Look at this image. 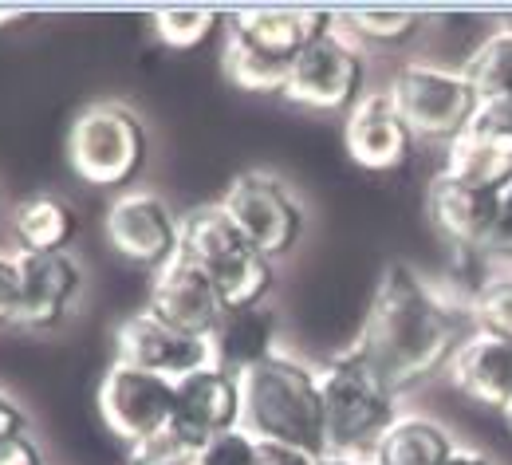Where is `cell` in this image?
Masks as SVG:
<instances>
[{
	"label": "cell",
	"mask_w": 512,
	"mask_h": 465,
	"mask_svg": "<svg viewBox=\"0 0 512 465\" xmlns=\"http://www.w3.org/2000/svg\"><path fill=\"white\" fill-rule=\"evenodd\" d=\"M316 465H371V462L359 458V454H320V462Z\"/></svg>",
	"instance_id": "obj_37"
},
{
	"label": "cell",
	"mask_w": 512,
	"mask_h": 465,
	"mask_svg": "<svg viewBox=\"0 0 512 465\" xmlns=\"http://www.w3.org/2000/svg\"><path fill=\"white\" fill-rule=\"evenodd\" d=\"M20 434H28V418H24V410L16 402L0 391V446H8Z\"/></svg>",
	"instance_id": "obj_34"
},
{
	"label": "cell",
	"mask_w": 512,
	"mask_h": 465,
	"mask_svg": "<svg viewBox=\"0 0 512 465\" xmlns=\"http://www.w3.org/2000/svg\"><path fill=\"white\" fill-rule=\"evenodd\" d=\"M174 426L205 446L241 426V379L205 363L174 383Z\"/></svg>",
	"instance_id": "obj_14"
},
{
	"label": "cell",
	"mask_w": 512,
	"mask_h": 465,
	"mask_svg": "<svg viewBox=\"0 0 512 465\" xmlns=\"http://www.w3.org/2000/svg\"><path fill=\"white\" fill-rule=\"evenodd\" d=\"M320 454L296 450V446H276V442H260V465H316Z\"/></svg>",
	"instance_id": "obj_33"
},
{
	"label": "cell",
	"mask_w": 512,
	"mask_h": 465,
	"mask_svg": "<svg viewBox=\"0 0 512 465\" xmlns=\"http://www.w3.org/2000/svg\"><path fill=\"white\" fill-rule=\"evenodd\" d=\"M16 20H24V12H16V8H8V12H0V24H16Z\"/></svg>",
	"instance_id": "obj_38"
},
{
	"label": "cell",
	"mask_w": 512,
	"mask_h": 465,
	"mask_svg": "<svg viewBox=\"0 0 512 465\" xmlns=\"http://www.w3.org/2000/svg\"><path fill=\"white\" fill-rule=\"evenodd\" d=\"M217 24H221V12H209V8H166L154 16V36L170 52H193L217 32Z\"/></svg>",
	"instance_id": "obj_25"
},
{
	"label": "cell",
	"mask_w": 512,
	"mask_h": 465,
	"mask_svg": "<svg viewBox=\"0 0 512 465\" xmlns=\"http://www.w3.org/2000/svg\"><path fill=\"white\" fill-rule=\"evenodd\" d=\"M197 450L201 446L193 442L190 434H182L170 422L166 430H158V434H150V438L127 446V465H190Z\"/></svg>",
	"instance_id": "obj_28"
},
{
	"label": "cell",
	"mask_w": 512,
	"mask_h": 465,
	"mask_svg": "<svg viewBox=\"0 0 512 465\" xmlns=\"http://www.w3.org/2000/svg\"><path fill=\"white\" fill-rule=\"evenodd\" d=\"M190 465H260V438H253L245 426L209 438Z\"/></svg>",
	"instance_id": "obj_29"
},
{
	"label": "cell",
	"mask_w": 512,
	"mask_h": 465,
	"mask_svg": "<svg viewBox=\"0 0 512 465\" xmlns=\"http://www.w3.org/2000/svg\"><path fill=\"white\" fill-rule=\"evenodd\" d=\"M485 257H497V261H512V182L501 186V201H497V221H493V237H489V249Z\"/></svg>",
	"instance_id": "obj_32"
},
{
	"label": "cell",
	"mask_w": 512,
	"mask_h": 465,
	"mask_svg": "<svg viewBox=\"0 0 512 465\" xmlns=\"http://www.w3.org/2000/svg\"><path fill=\"white\" fill-rule=\"evenodd\" d=\"M12 233L20 241V253H28V257L67 253V245L79 233V213L56 194H36L16 209Z\"/></svg>",
	"instance_id": "obj_21"
},
{
	"label": "cell",
	"mask_w": 512,
	"mask_h": 465,
	"mask_svg": "<svg viewBox=\"0 0 512 465\" xmlns=\"http://www.w3.org/2000/svg\"><path fill=\"white\" fill-rule=\"evenodd\" d=\"M453 450H457V442L449 438L446 426H438L434 418L398 414V418L390 422V430L375 442V450L367 454V462L371 465H446Z\"/></svg>",
	"instance_id": "obj_20"
},
{
	"label": "cell",
	"mask_w": 512,
	"mask_h": 465,
	"mask_svg": "<svg viewBox=\"0 0 512 465\" xmlns=\"http://www.w3.org/2000/svg\"><path fill=\"white\" fill-rule=\"evenodd\" d=\"M178 253L217 284L225 308H256L272 292V261L245 241L221 201L193 205L190 213H182Z\"/></svg>",
	"instance_id": "obj_4"
},
{
	"label": "cell",
	"mask_w": 512,
	"mask_h": 465,
	"mask_svg": "<svg viewBox=\"0 0 512 465\" xmlns=\"http://www.w3.org/2000/svg\"><path fill=\"white\" fill-rule=\"evenodd\" d=\"M367 64L351 36L323 32L320 40L292 64L284 99L308 111H351L363 99Z\"/></svg>",
	"instance_id": "obj_8"
},
{
	"label": "cell",
	"mask_w": 512,
	"mask_h": 465,
	"mask_svg": "<svg viewBox=\"0 0 512 465\" xmlns=\"http://www.w3.org/2000/svg\"><path fill=\"white\" fill-rule=\"evenodd\" d=\"M473 83V91L481 95V103L489 99H509L512 95V32H493L489 40H481V48L469 56V64L461 67Z\"/></svg>",
	"instance_id": "obj_24"
},
{
	"label": "cell",
	"mask_w": 512,
	"mask_h": 465,
	"mask_svg": "<svg viewBox=\"0 0 512 465\" xmlns=\"http://www.w3.org/2000/svg\"><path fill=\"white\" fill-rule=\"evenodd\" d=\"M79 288H83V272L75 265V257L67 253L28 257L24 253V296H20V312L12 324L28 332L56 328L67 316V308L75 304Z\"/></svg>",
	"instance_id": "obj_17"
},
{
	"label": "cell",
	"mask_w": 512,
	"mask_h": 465,
	"mask_svg": "<svg viewBox=\"0 0 512 465\" xmlns=\"http://www.w3.org/2000/svg\"><path fill=\"white\" fill-rule=\"evenodd\" d=\"M115 359L178 383L209 363V339L178 332L166 320H158L150 308H142L115 328Z\"/></svg>",
	"instance_id": "obj_11"
},
{
	"label": "cell",
	"mask_w": 512,
	"mask_h": 465,
	"mask_svg": "<svg viewBox=\"0 0 512 465\" xmlns=\"http://www.w3.org/2000/svg\"><path fill=\"white\" fill-rule=\"evenodd\" d=\"M449 174L465 178V182H477V186H509L512 182V154L473 138V134H461L457 142H449V162H446Z\"/></svg>",
	"instance_id": "obj_23"
},
{
	"label": "cell",
	"mask_w": 512,
	"mask_h": 465,
	"mask_svg": "<svg viewBox=\"0 0 512 465\" xmlns=\"http://www.w3.org/2000/svg\"><path fill=\"white\" fill-rule=\"evenodd\" d=\"M505 418H509V422H512V402H509V406H505Z\"/></svg>",
	"instance_id": "obj_39"
},
{
	"label": "cell",
	"mask_w": 512,
	"mask_h": 465,
	"mask_svg": "<svg viewBox=\"0 0 512 465\" xmlns=\"http://www.w3.org/2000/svg\"><path fill=\"white\" fill-rule=\"evenodd\" d=\"M461 316H469V308L426 284L410 265H386L351 351L394 395H402L449 367L465 339Z\"/></svg>",
	"instance_id": "obj_1"
},
{
	"label": "cell",
	"mask_w": 512,
	"mask_h": 465,
	"mask_svg": "<svg viewBox=\"0 0 512 465\" xmlns=\"http://www.w3.org/2000/svg\"><path fill=\"white\" fill-rule=\"evenodd\" d=\"M343 146L347 154L355 158V166L363 170H398L406 166L410 150H414V134L402 123L398 107L390 103V95H363L351 111H347V123H343Z\"/></svg>",
	"instance_id": "obj_15"
},
{
	"label": "cell",
	"mask_w": 512,
	"mask_h": 465,
	"mask_svg": "<svg viewBox=\"0 0 512 465\" xmlns=\"http://www.w3.org/2000/svg\"><path fill=\"white\" fill-rule=\"evenodd\" d=\"M221 67H225V79L249 95H284L288 87V71L292 67L280 64V60H268L264 52L249 48L245 40L229 36L225 40V52H221Z\"/></svg>",
	"instance_id": "obj_22"
},
{
	"label": "cell",
	"mask_w": 512,
	"mask_h": 465,
	"mask_svg": "<svg viewBox=\"0 0 512 465\" xmlns=\"http://www.w3.org/2000/svg\"><path fill=\"white\" fill-rule=\"evenodd\" d=\"M99 414L119 442L134 446L174 422V383L115 359L99 383Z\"/></svg>",
	"instance_id": "obj_10"
},
{
	"label": "cell",
	"mask_w": 512,
	"mask_h": 465,
	"mask_svg": "<svg viewBox=\"0 0 512 465\" xmlns=\"http://www.w3.org/2000/svg\"><path fill=\"white\" fill-rule=\"evenodd\" d=\"M0 465H44V454L28 434H20L8 446H0Z\"/></svg>",
	"instance_id": "obj_35"
},
{
	"label": "cell",
	"mask_w": 512,
	"mask_h": 465,
	"mask_svg": "<svg viewBox=\"0 0 512 465\" xmlns=\"http://www.w3.org/2000/svg\"><path fill=\"white\" fill-rule=\"evenodd\" d=\"M146 158V127L123 103H91L67 127V166L91 190H123Z\"/></svg>",
	"instance_id": "obj_5"
},
{
	"label": "cell",
	"mask_w": 512,
	"mask_h": 465,
	"mask_svg": "<svg viewBox=\"0 0 512 465\" xmlns=\"http://www.w3.org/2000/svg\"><path fill=\"white\" fill-rule=\"evenodd\" d=\"M276 335H280V320L268 304L225 308L221 324L209 335V363L241 379L256 363L276 355Z\"/></svg>",
	"instance_id": "obj_19"
},
{
	"label": "cell",
	"mask_w": 512,
	"mask_h": 465,
	"mask_svg": "<svg viewBox=\"0 0 512 465\" xmlns=\"http://www.w3.org/2000/svg\"><path fill=\"white\" fill-rule=\"evenodd\" d=\"M446 465H493L481 450H465V446H457L453 454H449V462Z\"/></svg>",
	"instance_id": "obj_36"
},
{
	"label": "cell",
	"mask_w": 512,
	"mask_h": 465,
	"mask_svg": "<svg viewBox=\"0 0 512 465\" xmlns=\"http://www.w3.org/2000/svg\"><path fill=\"white\" fill-rule=\"evenodd\" d=\"M146 308L158 320H166L170 328L197 335V339H209L213 328L221 324V316H225V300H221L217 284L193 261H186L182 253L150 276Z\"/></svg>",
	"instance_id": "obj_12"
},
{
	"label": "cell",
	"mask_w": 512,
	"mask_h": 465,
	"mask_svg": "<svg viewBox=\"0 0 512 465\" xmlns=\"http://www.w3.org/2000/svg\"><path fill=\"white\" fill-rule=\"evenodd\" d=\"M241 426L276 446H296L308 454H327V426L316 367L272 355L241 375Z\"/></svg>",
	"instance_id": "obj_2"
},
{
	"label": "cell",
	"mask_w": 512,
	"mask_h": 465,
	"mask_svg": "<svg viewBox=\"0 0 512 465\" xmlns=\"http://www.w3.org/2000/svg\"><path fill=\"white\" fill-rule=\"evenodd\" d=\"M386 95L410 134L426 142H457L481 111V95L473 91L469 75L438 64L398 67Z\"/></svg>",
	"instance_id": "obj_6"
},
{
	"label": "cell",
	"mask_w": 512,
	"mask_h": 465,
	"mask_svg": "<svg viewBox=\"0 0 512 465\" xmlns=\"http://www.w3.org/2000/svg\"><path fill=\"white\" fill-rule=\"evenodd\" d=\"M221 209L233 217V225L245 233V241L268 261L292 253L304 237V209H300L296 194L264 170L237 174L221 194Z\"/></svg>",
	"instance_id": "obj_7"
},
{
	"label": "cell",
	"mask_w": 512,
	"mask_h": 465,
	"mask_svg": "<svg viewBox=\"0 0 512 465\" xmlns=\"http://www.w3.org/2000/svg\"><path fill=\"white\" fill-rule=\"evenodd\" d=\"M331 24H335V16L320 12V8H245L233 16L229 36L245 40L268 60L292 67L323 32H331Z\"/></svg>",
	"instance_id": "obj_16"
},
{
	"label": "cell",
	"mask_w": 512,
	"mask_h": 465,
	"mask_svg": "<svg viewBox=\"0 0 512 465\" xmlns=\"http://www.w3.org/2000/svg\"><path fill=\"white\" fill-rule=\"evenodd\" d=\"M343 20L351 24L355 40L379 44V48H398L422 28L418 12H379V8H359V12H347Z\"/></svg>",
	"instance_id": "obj_26"
},
{
	"label": "cell",
	"mask_w": 512,
	"mask_h": 465,
	"mask_svg": "<svg viewBox=\"0 0 512 465\" xmlns=\"http://www.w3.org/2000/svg\"><path fill=\"white\" fill-rule=\"evenodd\" d=\"M469 320H473V332L497 335V339H509L512 343V272L481 284L473 292Z\"/></svg>",
	"instance_id": "obj_27"
},
{
	"label": "cell",
	"mask_w": 512,
	"mask_h": 465,
	"mask_svg": "<svg viewBox=\"0 0 512 465\" xmlns=\"http://www.w3.org/2000/svg\"><path fill=\"white\" fill-rule=\"evenodd\" d=\"M449 383L469 395L473 402H485L505 414L512 402V343L485 332H469L461 347L449 359Z\"/></svg>",
	"instance_id": "obj_18"
},
{
	"label": "cell",
	"mask_w": 512,
	"mask_h": 465,
	"mask_svg": "<svg viewBox=\"0 0 512 465\" xmlns=\"http://www.w3.org/2000/svg\"><path fill=\"white\" fill-rule=\"evenodd\" d=\"M103 233L107 245L138 268H158L178 257V237H182V217L166 205V198L150 190H127L107 205L103 213Z\"/></svg>",
	"instance_id": "obj_9"
},
{
	"label": "cell",
	"mask_w": 512,
	"mask_h": 465,
	"mask_svg": "<svg viewBox=\"0 0 512 465\" xmlns=\"http://www.w3.org/2000/svg\"><path fill=\"white\" fill-rule=\"evenodd\" d=\"M465 134H473V138H481V142H489V146L512 154V95L509 99H489V103H481L477 119L469 123Z\"/></svg>",
	"instance_id": "obj_30"
},
{
	"label": "cell",
	"mask_w": 512,
	"mask_h": 465,
	"mask_svg": "<svg viewBox=\"0 0 512 465\" xmlns=\"http://www.w3.org/2000/svg\"><path fill=\"white\" fill-rule=\"evenodd\" d=\"M497 201H501V190L465 182V178L442 170L430 182L426 205H430V221L438 225V233L446 237L453 249L485 253L489 237H493V221H497Z\"/></svg>",
	"instance_id": "obj_13"
},
{
	"label": "cell",
	"mask_w": 512,
	"mask_h": 465,
	"mask_svg": "<svg viewBox=\"0 0 512 465\" xmlns=\"http://www.w3.org/2000/svg\"><path fill=\"white\" fill-rule=\"evenodd\" d=\"M24 296V253L0 249V324H12Z\"/></svg>",
	"instance_id": "obj_31"
},
{
	"label": "cell",
	"mask_w": 512,
	"mask_h": 465,
	"mask_svg": "<svg viewBox=\"0 0 512 465\" xmlns=\"http://www.w3.org/2000/svg\"><path fill=\"white\" fill-rule=\"evenodd\" d=\"M316 375H320L327 454L367 458L398 418V395L351 347L331 355L323 367H316Z\"/></svg>",
	"instance_id": "obj_3"
}]
</instances>
